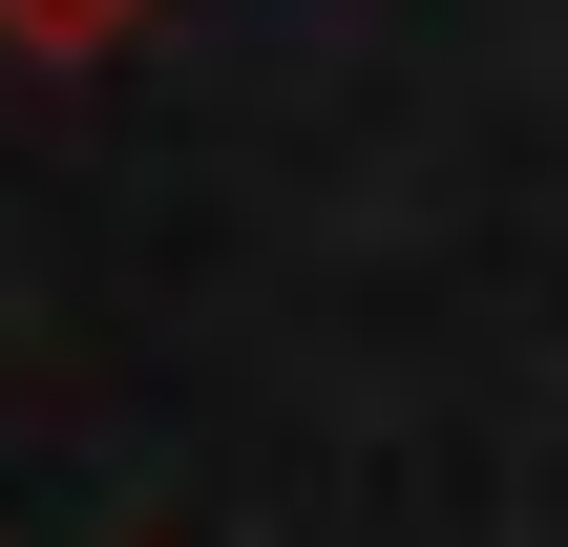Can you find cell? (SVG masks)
I'll use <instances>...</instances> for the list:
<instances>
[{
  "label": "cell",
  "mask_w": 568,
  "mask_h": 547,
  "mask_svg": "<svg viewBox=\"0 0 568 547\" xmlns=\"http://www.w3.org/2000/svg\"><path fill=\"white\" fill-rule=\"evenodd\" d=\"M0 21H21V42H105L126 0H0Z\"/></svg>",
  "instance_id": "1"
}]
</instances>
